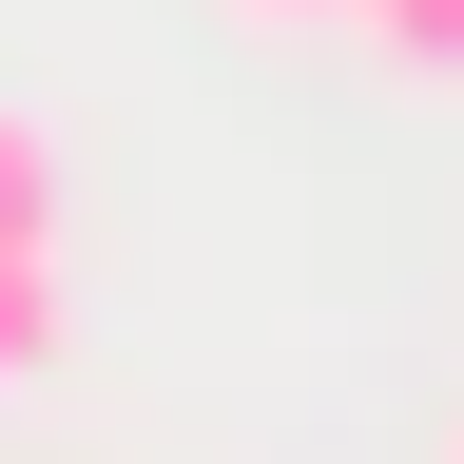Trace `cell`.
<instances>
[{"instance_id":"1","label":"cell","mask_w":464,"mask_h":464,"mask_svg":"<svg viewBox=\"0 0 464 464\" xmlns=\"http://www.w3.org/2000/svg\"><path fill=\"white\" fill-rule=\"evenodd\" d=\"M0 252H58V136L0 116Z\"/></svg>"},{"instance_id":"2","label":"cell","mask_w":464,"mask_h":464,"mask_svg":"<svg viewBox=\"0 0 464 464\" xmlns=\"http://www.w3.org/2000/svg\"><path fill=\"white\" fill-rule=\"evenodd\" d=\"M58 368V252H0V387Z\"/></svg>"},{"instance_id":"3","label":"cell","mask_w":464,"mask_h":464,"mask_svg":"<svg viewBox=\"0 0 464 464\" xmlns=\"http://www.w3.org/2000/svg\"><path fill=\"white\" fill-rule=\"evenodd\" d=\"M387 58H426V78H464V0H348Z\"/></svg>"},{"instance_id":"4","label":"cell","mask_w":464,"mask_h":464,"mask_svg":"<svg viewBox=\"0 0 464 464\" xmlns=\"http://www.w3.org/2000/svg\"><path fill=\"white\" fill-rule=\"evenodd\" d=\"M252 20H329V0H252Z\"/></svg>"},{"instance_id":"5","label":"cell","mask_w":464,"mask_h":464,"mask_svg":"<svg viewBox=\"0 0 464 464\" xmlns=\"http://www.w3.org/2000/svg\"><path fill=\"white\" fill-rule=\"evenodd\" d=\"M445 464H464V426H445Z\"/></svg>"}]
</instances>
